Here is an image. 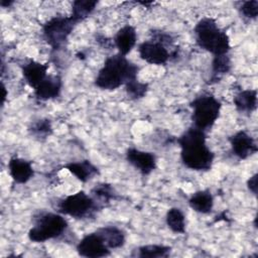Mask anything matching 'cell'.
I'll return each instance as SVG.
<instances>
[{"label": "cell", "instance_id": "cell-12", "mask_svg": "<svg viewBox=\"0 0 258 258\" xmlns=\"http://www.w3.org/2000/svg\"><path fill=\"white\" fill-rule=\"evenodd\" d=\"M8 171L15 183L23 184L30 180L34 175L31 161L20 157H11L8 161Z\"/></svg>", "mask_w": 258, "mask_h": 258}, {"label": "cell", "instance_id": "cell-7", "mask_svg": "<svg viewBox=\"0 0 258 258\" xmlns=\"http://www.w3.org/2000/svg\"><path fill=\"white\" fill-rule=\"evenodd\" d=\"M57 209L58 213L61 215L70 216L75 219H84L96 211L97 204L92 197L80 190L61 200L58 203Z\"/></svg>", "mask_w": 258, "mask_h": 258}, {"label": "cell", "instance_id": "cell-29", "mask_svg": "<svg viewBox=\"0 0 258 258\" xmlns=\"http://www.w3.org/2000/svg\"><path fill=\"white\" fill-rule=\"evenodd\" d=\"M12 4H13V1H7V0H1L0 1V5L2 7H9Z\"/></svg>", "mask_w": 258, "mask_h": 258}, {"label": "cell", "instance_id": "cell-24", "mask_svg": "<svg viewBox=\"0 0 258 258\" xmlns=\"http://www.w3.org/2000/svg\"><path fill=\"white\" fill-rule=\"evenodd\" d=\"M125 91L130 99L138 100L146 95L148 91V85L139 82L137 79H134L125 84Z\"/></svg>", "mask_w": 258, "mask_h": 258}, {"label": "cell", "instance_id": "cell-10", "mask_svg": "<svg viewBox=\"0 0 258 258\" xmlns=\"http://www.w3.org/2000/svg\"><path fill=\"white\" fill-rule=\"evenodd\" d=\"M125 155L126 160L143 175L150 174L156 168V156L152 152L128 148Z\"/></svg>", "mask_w": 258, "mask_h": 258}, {"label": "cell", "instance_id": "cell-21", "mask_svg": "<svg viewBox=\"0 0 258 258\" xmlns=\"http://www.w3.org/2000/svg\"><path fill=\"white\" fill-rule=\"evenodd\" d=\"M97 4V1L92 0H76L72 4V14L70 16L78 24L93 13Z\"/></svg>", "mask_w": 258, "mask_h": 258}, {"label": "cell", "instance_id": "cell-13", "mask_svg": "<svg viewBox=\"0 0 258 258\" xmlns=\"http://www.w3.org/2000/svg\"><path fill=\"white\" fill-rule=\"evenodd\" d=\"M47 63L29 59L22 66V76L26 84L33 90L47 77Z\"/></svg>", "mask_w": 258, "mask_h": 258}, {"label": "cell", "instance_id": "cell-11", "mask_svg": "<svg viewBox=\"0 0 258 258\" xmlns=\"http://www.w3.org/2000/svg\"><path fill=\"white\" fill-rule=\"evenodd\" d=\"M233 153L240 159H246L258 151L255 139L246 131H238L229 137Z\"/></svg>", "mask_w": 258, "mask_h": 258}, {"label": "cell", "instance_id": "cell-9", "mask_svg": "<svg viewBox=\"0 0 258 258\" xmlns=\"http://www.w3.org/2000/svg\"><path fill=\"white\" fill-rule=\"evenodd\" d=\"M138 53L141 59L156 66L165 64L170 57L166 46L158 40L143 41L138 46Z\"/></svg>", "mask_w": 258, "mask_h": 258}, {"label": "cell", "instance_id": "cell-27", "mask_svg": "<svg viewBox=\"0 0 258 258\" xmlns=\"http://www.w3.org/2000/svg\"><path fill=\"white\" fill-rule=\"evenodd\" d=\"M239 11L246 18L256 19L258 15V1L250 0L241 2L239 6Z\"/></svg>", "mask_w": 258, "mask_h": 258}, {"label": "cell", "instance_id": "cell-18", "mask_svg": "<svg viewBox=\"0 0 258 258\" xmlns=\"http://www.w3.org/2000/svg\"><path fill=\"white\" fill-rule=\"evenodd\" d=\"M189 207L197 213L209 214L214 207V198L210 190H198L188 199Z\"/></svg>", "mask_w": 258, "mask_h": 258}, {"label": "cell", "instance_id": "cell-14", "mask_svg": "<svg viewBox=\"0 0 258 258\" xmlns=\"http://www.w3.org/2000/svg\"><path fill=\"white\" fill-rule=\"evenodd\" d=\"M62 81L59 76H47L34 90L33 94L40 101L56 98L61 91Z\"/></svg>", "mask_w": 258, "mask_h": 258}, {"label": "cell", "instance_id": "cell-6", "mask_svg": "<svg viewBox=\"0 0 258 258\" xmlns=\"http://www.w3.org/2000/svg\"><path fill=\"white\" fill-rule=\"evenodd\" d=\"M76 25L71 16H53L42 25L44 39L52 49L58 50L66 45Z\"/></svg>", "mask_w": 258, "mask_h": 258}, {"label": "cell", "instance_id": "cell-4", "mask_svg": "<svg viewBox=\"0 0 258 258\" xmlns=\"http://www.w3.org/2000/svg\"><path fill=\"white\" fill-rule=\"evenodd\" d=\"M192 126L206 132L218 120L222 108L221 102L211 94H203L190 102Z\"/></svg>", "mask_w": 258, "mask_h": 258}, {"label": "cell", "instance_id": "cell-2", "mask_svg": "<svg viewBox=\"0 0 258 258\" xmlns=\"http://www.w3.org/2000/svg\"><path fill=\"white\" fill-rule=\"evenodd\" d=\"M139 68L126 56L117 53L106 58L97 74L95 86L101 90L113 91L125 86L131 80L137 79Z\"/></svg>", "mask_w": 258, "mask_h": 258}, {"label": "cell", "instance_id": "cell-15", "mask_svg": "<svg viewBox=\"0 0 258 258\" xmlns=\"http://www.w3.org/2000/svg\"><path fill=\"white\" fill-rule=\"evenodd\" d=\"M137 41V33L133 26L127 24L121 27L114 36V43L118 49V53L126 56L135 46Z\"/></svg>", "mask_w": 258, "mask_h": 258}, {"label": "cell", "instance_id": "cell-22", "mask_svg": "<svg viewBox=\"0 0 258 258\" xmlns=\"http://www.w3.org/2000/svg\"><path fill=\"white\" fill-rule=\"evenodd\" d=\"M167 227L176 234L185 232V217L179 208H170L165 216Z\"/></svg>", "mask_w": 258, "mask_h": 258}, {"label": "cell", "instance_id": "cell-17", "mask_svg": "<svg viewBox=\"0 0 258 258\" xmlns=\"http://www.w3.org/2000/svg\"><path fill=\"white\" fill-rule=\"evenodd\" d=\"M99 235L110 250L121 248L126 241V236L123 230L116 226H104L97 230Z\"/></svg>", "mask_w": 258, "mask_h": 258}, {"label": "cell", "instance_id": "cell-1", "mask_svg": "<svg viewBox=\"0 0 258 258\" xmlns=\"http://www.w3.org/2000/svg\"><path fill=\"white\" fill-rule=\"evenodd\" d=\"M206 132L190 127L178 138L180 147V159L183 165L191 170L208 171L211 169L215 154L207 145Z\"/></svg>", "mask_w": 258, "mask_h": 258}, {"label": "cell", "instance_id": "cell-20", "mask_svg": "<svg viewBox=\"0 0 258 258\" xmlns=\"http://www.w3.org/2000/svg\"><path fill=\"white\" fill-rule=\"evenodd\" d=\"M171 251V247L159 244H150L140 246L135 249L132 256L140 258H163L168 257Z\"/></svg>", "mask_w": 258, "mask_h": 258}, {"label": "cell", "instance_id": "cell-3", "mask_svg": "<svg viewBox=\"0 0 258 258\" xmlns=\"http://www.w3.org/2000/svg\"><path fill=\"white\" fill-rule=\"evenodd\" d=\"M197 44L214 56L228 54L231 45L230 38L211 17L202 18L194 28Z\"/></svg>", "mask_w": 258, "mask_h": 258}, {"label": "cell", "instance_id": "cell-16", "mask_svg": "<svg viewBox=\"0 0 258 258\" xmlns=\"http://www.w3.org/2000/svg\"><path fill=\"white\" fill-rule=\"evenodd\" d=\"M64 167L80 181L87 182L92 179L95 175L99 174V169L90 160L85 159L81 161L70 162Z\"/></svg>", "mask_w": 258, "mask_h": 258}, {"label": "cell", "instance_id": "cell-8", "mask_svg": "<svg viewBox=\"0 0 258 258\" xmlns=\"http://www.w3.org/2000/svg\"><path fill=\"white\" fill-rule=\"evenodd\" d=\"M77 252L82 257L101 258L110 255L111 251L97 231L85 235L77 245Z\"/></svg>", "mask_w": 258, "mask_h": 258}, {"label": "cell", "instance_id": "cell-23", "mask_svg": "<svg viewBox=\"0 0 258 258\" xmlns=\"http://www.w3.org/2000/svg\"><path fill=\"white\" fill-rule=\"evenodd\" d=\"M231 69V59L228 54L214 56L212 60V75L211 83L219 82L224 75L229 73Z\"/></svg>", "mask_w": 258, "mask_h": 258}, {"label": "cell", "instance_id": "cell-19", "mask_svg": "<svg viewBox=\"0 0 258 258\" xmlns=\"http://www.w3.org/2000/svg\"><path fill=\"white\" fill-rule=\"evenodd\" d=\"M237 111L241 113H252L257 107V91L243 90L233 99Z\"/></svg>", "mask_w": 258, "mask_h": 258}, {"label": "cell", "instance_id": "cell-28", "mask_svg": "<svg viewBox=\"0 0 258 258\" xmlns=\"http://www.w3.org/2000/svg\"><path fill=\"white\" fill-rule=\"evenodd\" d=\"M257 179H258V174L257 173H254L251 177L248 178L247 180V187L248 189L254 195V196H257V187H258V182H257Z\"/></svg>", "mask_w": 258, "mask_h": 258}, {"label": "cell", "instance_id": "cell-5", "mask_svg": "<svg viewBox=\"0 0 258 258\" xmlns=\"http://www.w3.org/2000/svg\"><path fill=\"white\" fill-rule=\"evenodd\" d=\"M68 228L67 220L61 214L42 213L36 218L28 231V239L33 243H42L61 236Z\"/></svg>", "mask_w": 258, "mask_h": 258}, {"label": "cell", "instance_id": "cell-25", "mask_svg": "<svg viewBox=\"0 0 258 258\" xmlns=\"http://www.w3.org/2000/svg\"><path fill=\"white\" fill-rule=\"evenodd\" d=\"M29 130H30L31 134L38 139H42V138L44 139L52 133L51 123L47 119H41V120L36 121L35 123L32 124V126L30 127Z\"/></svg>", "mask_w": 258, "mask_h": 258}, {"label": "cell", "instance_id": "cell-30", "mask_svg": "<svg viewBox=\"0 0 258 258\" xmlns=\"http://www.w3.org/2000/svg\"><path fill=\"white\" fill-rule=\"evenodd\" d=\"M2 90H3V96H2V104H4L5 102V99H6V88L4 85H2Z\"/></svg>", "mask_w": 258, "mask_h": 258}, {"label": "cell", "instance_id": "cell-26", "mask_svg": "<svg viewBox=\"0 0 258 258\" xmlns=\"http://www.w3.org/2000/svg\"><path fill=\"white\" fill-rule=\"evenodd\" d=\"M92 194L95 198L100 199L102 202H109L112 199H115V192L111 184L109 183H98L92 189Z\"/></svg>", "mask_w": 258, "mask_h": 258}]
</instances>
